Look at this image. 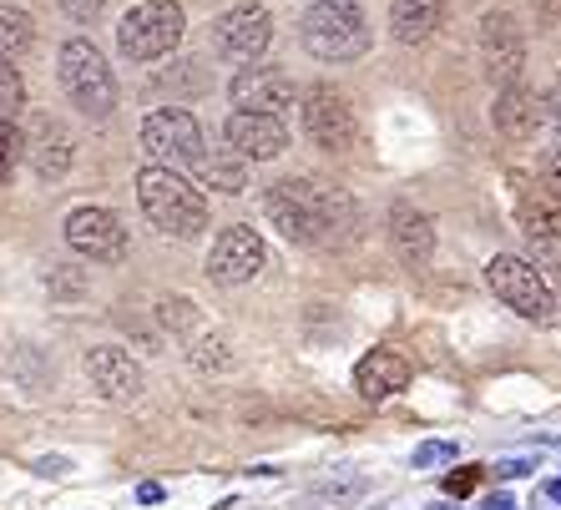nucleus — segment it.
Here are the masks:
<instances>
[{
	"mask_svg": "<svg viewBox=\"0 0 561 510\" xmlns=\"http://www.w3.org/2000/svg\"><path fill=\"white\" fill-rule=\"evenodd\" d=\"M263 212H268V223L288 243H304V248H334L359 223L350 193L319 183V177H284V183H274L263 193Z\"/></svg>",
	"mask_w": 561,
	"mask_h": 510,
	"instance_id": "nucleus-1",
	"label": "nucleus"
},
{
	"mask_svg": "<svg viewBox=\"0 0 561 510\" xmlns=\"http://www.w3.org/2000/svg\"><path fill=\"white\" fill-rule=\"evenodd\" d=\"M137 202H142L147 223L168 237H197L208 228V197L197 193L178 167H142L137 172Z\"/></svg>",
	"mask_w": 561,
	"mask_h": 510,
	"instance_id": "nucleus-2",
	"label": "nucleus"
},
{
	"mask_svg": "<svg viewBox=\"0 0 561 510\" xmlns=\"http://www.w3.org/2000/svg\"><path fill=\"white\" fill-rule=\"evenodd\" d=\"M56 71H61V86L81 117L106 121L117 112V77H112V66L92 40H66L61 56H56Z\"/></svg>",
	"mask_w": 561,
	"mask_h": 510,
	"instance_id": "nucleus-3",
	"label": "nucleus"
},
{
	"mask_svg": "<svg viewBox=\"0 0 561 510\" xmlns=\"http://www.w3.org/2000/svg\"><path fill=\"white\" fill-rule=\"evenodd\" d=\"M299 40H304V51L319 56V61H354V56L369 51L365 11L354 0H319V5L304 11Z\"/></svg>",
	"mask_w": 561,
	"mask_h": 510,
	"instance_id": "nucleus-4",
	"label": "nucleus"
},
{
	"mask_svg": "<svg viewBox=\"0 0 561 510\" xmlns=\"http://www.w3.org/2000/svg\"><path fill=\"white\" fill-rule=\"evenodd\" d=\"M187 15L178 0H147V5H131L117 26V46L127 61H162V56L183 40Z\"/></svg>",
	"mask_w": 561,
	"mask_h": 510,
	"instance_id": "nucleus-5",
	"label": "nucleus"
},
{
	"mask_svg": "<svg viewBox=\"0 0 561 510\" xmlns=\"http://www.w3.org/2000/svg\"><path fill=\"white\" fill-rule=\"evenodd\" d=\"M485 283H491V293H496L506 309H516V314L531 318V324H547V318L557 314V293H551L547 274H541L536 263L516 258V253H496V258L485 263Z\"/></svg>",
	"mask_w": 561,
	"mask_h": 510,
	"instance_id": "nucleus-6",
	"label": "nucleus"
},
{
	"mask_svg": "<svg viewBox=\"0 0 561 510\" xmlns=\"http://www.w3.org/2000/svg\"><path fill=\"white\" fill-rule=\"evenodd\" d=\"M299 117H304V137H309L319 152H350L354 137H359L354 106L344 102L334 86H324V81L299 96Z\"/></svg>",
	"mask_w": 561,
	"mask_h": 510,
	"instance_id": "nucleus-7",
	"label": "nucleus"
},
{
	"mask_svg": "<svg viewBox=\"0 0 561 510\" xmlns=\"http://www.w3.org/2000/svg\"><path fill=\"white\" fill-rule=\"evenodd\" d=\"M142 147L157 167H193L203 158V127L183 106H162L142 121Z\"/></svg>",
	"mask_w": 561,
	"mask_h": 510,
	"instance_id": "nucleus-8",
	"label": "nucleus"
},
{
	"mask_svg": "<svg viewBox=\"0 0 561 510\" xmlns=\"http://www.w3.org/2000/svg\"><path fill=\"white\" fill-rule=\"evenodd\" d=\"M268 40H274V15L263 11V5H233L213 26V46H218L222 61H243V66L259 61L268 51Z\"/></svg>",
	"mask_w": 561,
	"mask_h": 510,
	"instance_id": "nucleus-9",
	"label": "nucleus"
},
{
	"mask_svg": "<svg viewBox=\"0 0 561 510\" xmlns=\"http://www.w3.org/2000/svg\"><path fill=\"white\" fill-rule=\"evenodd\" d=\"M263 258H268V248H263V237L253 228H243V223L222 228L208 253V278L222 288H238V283H249V278H259Z\"/></svg>",
	"mask_w": 561,
	"mask_h": 510,
	"instance_id": "nucleus-10",
	"label": "nucleus"
},
{
	"mask_svg": "<svg viewBox=\"0 0 561 510\" xmlns=\"http://www.w3.org/2000/svg\"><path fill=\"white\" fill-rule=\"evenodd\" d=\"M66 243H71V253L92 263H117L127 253V228L106 208H77L66 218Z\"/></svg>",
	"mask_w": 561,
	"mask_h": 510,
	"instance_id": "nucleus-11",
	"label": "nucleus"
},
{
	"mask_svg": "<svg viewBox=\"0 0 561 510\" xmlns=\"http://www.w3.org/2000/svg\"><path fill=\"white\" fill-rule=\"evenodd\" d=\"M87 374H92V390L102 394V399H112V405H131V399L147 390L142 364H137L127 349H117V344L87 349Z\"/></svg>",
	"mask_w": 561,
	"mask_h": 510,
	"instance_id": "nucleus-12",
	"label": "nucleus"
},
{
	"mask_svg": "<svg viewBox=\"0 0 561 510\" xmlns=\"http://www.w3.org/2000/svg\"><path fill=\"white\" fill-rule=\"evenodd\" d=\"M233 106L238 112H263V117H284L294 106V77L284 66H243L233 77Z\"/></svg>",
	"mask_w": 561,
	"mask_h": 510,
	"instance_id": "nucleus-13",
	"label": "nucleus"
},
{
	"mask_svg": "<svg viewBox=\"0 0 561 510\" xmlns=\"http://www.w3.org/2000/svg\"><path fill=\"white\" fill-rule=\"evenodd\" d=\"M228 152H238L243 162H274L288 147V127L284 117H263V112H233L222 121Z\"/></svg>",
	"mask_w": 561,
	"mask_h": 510,
	"instance_id": "nucleus-14",
	"label": "nucleus"
},
{
	"mask_svg": "<svg viewBox=\"0 0 561 510\" xmlns=\"http://www.w3.org/2000/svg\"><path fill=\"white\" fill-rule=\"evenodd\" d=\"M481 51H485V71H491V81L511 86V81L522 77L526 46H522V31H516L511 15H485L481 21Z\"/></svg>",
	"mask_w": 561,
	"mask_h": 510,
	"instance_id": "nucleus-15",
	"label": "nucleus"
},
{
	"mask_svg": "<svg viewBox=\"0 0 561 510\" xmlns=\"http://www.w3.org/2000/svg\"><path fill=\"white\" fill-rule=\"evenodd\" d=\"M390 243H394V258H400V263L425 268V263L435 258V223L420 208H410V202H394V212H390Z\"/></svg>",
	"mask_w": 561,
	"mask_h": 510,
	"instance_id": "nucleus-16",
	"label": "nucleus"
},
{
	"mask_svg": "<svg viewBox=\"0 0 561 510\" xmlns=\"http://www.w3.org/2000/svg\"><path fill=\"white\" fill-rule=\"evenodd\" d=\"M410 384V364L400 359L394 349H375L359 359V369H354V390L365 394L369 405H385V399H394V394Z\"/></svg>",
	"mask_w": 561,
	"mask_h": 510,
	"instance_id": "nucleus-17",
	"label": "nucleus"
},
{
	"mask_svg": "<svg viewBox=\"0 0 561 510\" xmlns=\"http://www.w3.org/2000/svg\"><path fill=\"white\" fill-rule=\"evenodd\" d=\"M26 158H31V167H36V177H46V183L66 177V172H71V131L51 117H36V127H31V137H26Z\"/></svg>",
	"mask_w": 561,
	"mask_h": 510,
	"instance_id": "nucleus-18",
	"label": "nucleus"
},
{
	"mask_svg": "<svg viewBox=\"0 0 561 510\" xmlns=\"http://www.w3.org/2000/svg\"><path fill=\"white\" fill-rule=\"evenodd\" d=\"M491 117H496L501 137H511V142H531L536 127H541V102H536V92H526L522 81H511V86H501Z\"/></svg>",
	"mask_w": 561,
	"mask_h": 510,
	"instance_id": "nucleus-19",
	"label": "nucleus"
},
{
	"mask_svg": "<svg viewBox=\"0 0 561 510\" xmlns=\"http://www.w3.org/2000/svg\"><path fill=\"white\" fill-rule=\"evenodd\" d=\"M445 15V0H390V36L400 46H420L431 40Z\"/></svg>",
	"mask_w": 561,
	"mask_h": 510,
	"instance_id": "nucleus-20",
	"label": "nucleus"
},
{
	"mask_svg": "<svg viewBox=\"0 0 561 510\" xmlns=\"http://www.w3.org/2000/svg\"><path fill=\"white\" fill-rule=\"evenodd\" d=\"M193 167H197V177L208 187H218V193H243V187H249V172H243V158H238V152H213V158L203 152Z\"/></svg>",
	"mask_w": 561,
	"mask_h": 510,
	"instance_id": "nucleus-21",
	"label": "nucleus"
},
{
	"mask_svg": "<svg viewBox=\"0 0 561 510\" xmlns=\"http://www.w3.org/2000/svg\"><path fill=\"white\" fill-rule=\"evenodd\" d=\"M516 218H522L526 237H536V243H561V202H551V197H526L522 208H516Z\"/></svg>",
	"mask_w": 561,
	"mask_h": 510,
	"instance_id": "nucleus-22",
	"label": "nucleus"
},
{
	"mask_svg": "<svg viewBox=\"0 0 561 510\" xmlns=\"http://www.w3.org/2000/svg\"><path fill=\"white\" fill-rule=\"evenodd\" d=\"M36 46V21L26 11H15V5H0V56H26Z\"/></svg>",
	"mask_w": 561,
	"mask_h": 510,
	"instance_id": "nucleus-23",
	"label": "nucleus"
},
{
	"mask_svg": "<svg viewBox=\"0 0 561 510\" xmlns=\"http://www.w3.org/2000/svg\"><path fill=\"white\" fill-rule=\"evenodd\" d=\"M187 359H193V369H203V374H228V369H233V349H228L222 334L197 339L193 349H187Z\"/></svg>",
	"mask_w": 561,
	"mask_h": 510,
	"instance_id": "nucleus-24",
	"label": "nucleus"
},
{
	"mask_svg": "<svg viewBox=\"0 0 561 510\" xmlns=\"http://www.w3.org/2000/svg\"><path fill=\"white\" fill-rule=\"evenodd\" d=\"M21 106H26V81H21L11 56H0V121H15Z\"/></svg>",
	"mask_w": 561,
	"mask_h": 510,
	"instance_id": "nucleus-25",
	"label": "nucleus"
},
{
	"mask_svg": "<svg viewBox=\"0 0 561 510\" xmlns=\"http://www.w3.org/2000/svg\"><path fill=\"white\" fill-rule=\"evenodd\" d=\"M21 158H26V137L15 131V121H0V183H11Z\"/></svg>",
	"mask_w": 561,
	"mask_h": 510,
	"instance_id": "nucleus-26",
	"label": "nucleus"
},
{
	"mask_svg": "<svg viewBox=\"0 0 561 510\" xmlns=\"http://www.w3.org/2000/svg\"><path fill=\"white\" fill-rule=\"evenodd\" d=\"M445 460H456V445L450 440H425L415 450V471H431V465H445Z\"/></svg>",
	"mask_w": 561,
	"mask_h": 510,
	"instance_id": "nucleus-27",
	"label": "nucleus"
},
{
	"mask_svg": "<svg viewBox=\"0 0 561 510\" xmlns=\"http://www.w3.org/2000/svg\"><path fill=\"white\" fill-rule=\"evenodd\" d=\"M541 187H547L551 202H561V147H551L541 158Z\"/></svg>",
	"mask_w": 561,
	"mask_h": 510,
	"instance_id": "nucleus-28",
	"label": "nucleus"
},
{
	"mask_svg": "<svg viewBox=\"0 0 561 510\" xmlns=\"http://www.w3.org/2000/svg\"><path fill=\"white\" fill-rule=\"evenodd\" d=\"M162 318H168L172 328H187V324H193V303H187V299H168V303H162Z\"/></svg>",
	"mask_w": 561,
	"mask_h": 510,
	"instance_id": "nucleus-29",
	"label": "nucleus"
},
{
	"mask_svg": "<svg viewBox=\"0 0 561 510\" xmlns=\"http://www.w3.org/2000/svg\"><path fill=\"white\" fill-rule=\"evenodd\" d=\"M106 0H61V11L71 15V21H92V15H102Z\"/></svg>",
	"mask_w": 561,
	"mask_h": 510,
	"instance_id": "nucleus-30",
	"label": "nucleus"
},
{
	"mask_svg": "<svg viewBox=\"0 0 561 510\" xmlns=\"http://www.w3.org/2000/svg\"><path fill=\"white\" fill-rule=\"evenodd\" d=\"M526 471H536V460H526V455H516V460H501V465H496V475H501V480H516V475H526Z\"/></svg>",
	"mask_w": 561,
	"mask_h": 510,
	"instance_id": "nucleus-31",
	"label": "nucleus"
},
{
	"mask_svg": "<svg viewBox=\"0 0 561 510\" xmlns=\"http://www.w3.org/2000/svg\"><path fill=\"white\" fill-rule=\"evenodd\" d=\"M541 117H551V127L561 131V81H557V86H551V92H547V102H541Z\"/></svg>",
	"mask_w": 561,
	"mask_h": 510,
	"instance_id": "nucleus-32",
	"label": "nucleus"
},
{
	"mask_svg": "<svg viewBox=\"0 0 561 510\" xmlns=\"http://www.w3.org/2000/svg\"><path fill=\"white\" fill-rule=\"evenodd\" d=\"M470 485H476V475H450V480H445V490H450V496H466Z\"/></svg>",
	"mask_w": 561,
	"mask_h": 510,
	"instance_id": "nucleus-33",
	"label": "nucleus"
},
{
	"mask_svg": "<svg viewBox=\"0 0 561 510\" xmlns=\"http://www.w3.org/2000/svg\"><path fill=\"white\" fill-rule=\"evenodd\" d=\"M137 500H142V506H157V500H162V485H137Z\"/></svg>",
	"mask_w": 561,
	"mask_h": 510,
	"instance_id": "nucleus-34",
	"label": "nucleus"
},
{
	"mask_svg": "<svg viewBox=\"0 0 561 510\" xmlns=\"http://www.w3.org/2000/svg\"><path fill=\"white\" fill-rule=\"evenodd\" d=\"M36 471H41V475H61L66 460H56V455H51V460H36Z\"/></svg>",
	"mask_w": 561,
	"mask_h": 510,
	"instance_id": "nucleus-35",
	"label": "nucleus"
},
{
	"mask_svg": "<svg viewBox=\"0 0 561 510\" xmlns=\"http://www.w3.org/2000/svg\"><path fill=\"white\" fill-rule=\"evenodd\" d=\"M485 510H516V500H506V496H491V500H485Z\"/></svg>",
	"mask_w": 561,
	"mask_h": 510,
	"instance_id": "nucleus-36",
	"label": "nucleus"
},
{
	"mask_svg": "<svg viewBox=\"0 0 561 510\" xmlns=\"http://www.w3.org/2000/svg\"><path fill=\"white\" fill-rule=\"evenodd\" d=\"M547 496H551V500H561V480H547Z\"/></svg>",
	"mask_w": 561,
	"mask_h": 510,
	"instance_id": "nucleus-37",
	"label": "nucleus"
},
{
	"mask_svg": "<svg viewBox=\"0 0 561 510\" xmlns=\"http://www.w3.org/2000/svg\"><path fill=\"white\" fill-rule=\"evenodd\" d=\"M431 510H456V506H445V500H440V506H431Z\"/></svg>",
	"mask_w": 561,
	"mask_h": 510,
	"instance_id": "nucleus-38",
	"label": "nucleus"
}]
</instances>
